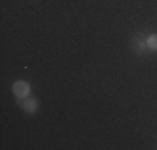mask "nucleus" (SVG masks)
<instances>
[{"mask_svg":"<svg viewBox=\"0 0 157 150\" xmlns=\"http://www.w3.org/2000/svg\"><path fill=\"white\" fill-rule=\"evenodd\" d=\"M30 90H32V85L25 80H17V82H13V85H12V93L15 95L17 100L27 99V97L30 95Z\"/></svg>","mask_w":157,"mask_h":150,"instance_id":"obj_1","label":"nucleus"},{"mask_svg":"<svg viewBox=\"0 0 157 150\" xmlns=\"http://www.w3.org/2000/svg\"><path fill=\"white\" fill-rule=\"evenodd\" d=\"M18 105H20V108L25 112V114H29V115H33V114H37L39 112V99H33V97L29 95L27 99H22V100H18Z\"/></svg>","mask_w":157,"mask_h":150,"instance_id":"obj_2","label":"nucleus"},{"mask_svg":"<svg viewBox=\"0 0 157 150\" xmlns=\"http://www.w3.org/2000/svg\"><path fill=\"white\" fill-rule=\"evenodd\" d=\"M130 47H132V50L136 52L137 55H142V54H145V52L149 50L147 43H145V39H144L142 33H136V35L132 37V40H130Z\"/></svg>","mask_w":157,"mask_h":150,"instance_id":"obj_3","label":"nucleus"},{"mask_svg":"<svg viewBox=\"0 0 157 150\" xmlns=\"http://www.w3.org/2000/svg\"><path fill=\"white\" fill-rule=\"evenodd\" d=\"M145 43H147V48L152 52H157V33H151V35L145 39Z\"/></svg>","mask_w":157,"mask_h":150,"instance_id":"obj_4","label":"nucleus"}]
</instances>
